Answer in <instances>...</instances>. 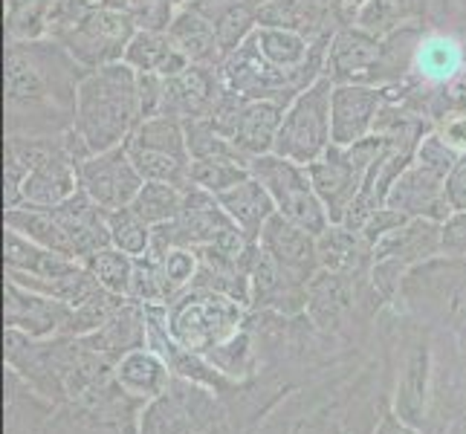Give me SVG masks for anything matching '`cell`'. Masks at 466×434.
Listing matches in <instances>:
<instances>
[{"label":"cell","instance_id":"obj_1","mask_svg":"<svg viewBox=\"0 0 466 434\" xmlns=\"http://www.w3.org/2000/svg\"><path fill=\"white\" fill-rule=\"evenodd\" d=\"M78 64L58 41H6L4 136H64L76 125Z\"/></svg>","mask_w":466,"mask_h":434},{"label":"cell","instance_id":"obj_2","mask_svg":"<svg viewBox=\"0 0 466 434\" xmlns=\"http://www.w3.org/2000/svg\"><path fill=\"white\" fill-rule=\"evenodd\" d=\"M330 38H308L284 26L258 24L252 35L220 64L227 87L244 99L290 105L325 70Z\"/></svg>","mask_w":466,"mask_h":434},{"label":"cell","instance_id":"obj_3","mask_svg":"<svg viewBox=\"0 0 466 434\" xmlns=\"http://www.w3.org/2000/svg\"><path fill=\"white\" fill-rule=\"evenodd\" d=\"M137 70L131 64L116 61L105 67L87 70L78 85L76 105V134L85 139L90 154H102L125 145L139 122V87Z\"/></svg>","mask_w":466,"mask_h":434},{"label":"cell","instance_id":"obj_4","mask_svg":"<svg viewBox=\"0 0 466 434\" xmlns=\"http://www.w3.org/2000/svg\"><path fill=\"white\" fill-rule=\"evenodd\" d=\"M139 24L107 0H53L46 38L58 41L85 70L125 61Z\"/></svg>","mask_w":466,"mask_h":434},{"label":"cell","instance_id":"obj_5","mask_svg":"<svg viewBox=\"0 0 466 434\" xmlns=\"http://www.w3.org/2000/svg\"><path fill=\"white\" fill-rule=\"evenodd\" d=\"M389 301L377 289L371 272L319 269L308 287L310 321L336 339L365 348L377 336V325Z\"/></svg>","mask_w":466,"mask_h":434},{"label":"cell","instance_id":"obj_6","mask_svg":"<svg viewBox=\"0 0 466 434\" xmlns=\"http://www.w3.org/2000/svg\"><path fill=\"white\" fill-rule=\"evenodd\" d=\"M249 308L227 293L191 287L166 304V328L177 345L206 357L247 328Z\"/></svg>","mask_w":466,"mask_h":434},{"label":"cell","instance_id":"obj_7","mask_svg":"<svg viewBox=\"0 0 466 434\" xmlns=\"http://www.w3.org/2000/svg\"><path fill=\"white\" fill-rule=\"evenodd\" d=\"M394 308L409 316L438 325L446 330H458L466 325V258L438 255L417 269H411Z\"/></svg>","mask_w":466,"mask_h":434},{"label":"cell","instance_id":"obj_8","mask_svg":"<svg viewBox=\"0 0 466 434\" xmlns=\"http://www.w3.org/2000/svg\"><path fill=\"white\" fill-rule=\"evenodd\" d=\"M137 434H238L227 403L206 385L177 377L142 411Z\"/></svg>","mask_w":466,"mask_h":434},{"label":"cell","instance_id":"obj_9","mask_svg":"<svg viewBox=\"0 0 466 434\" xmlns=\"http://www.w3.org/2000/svg\"><path fill=\"white\" fill-rule=\"evenodd\" d=\"M385 151V139L371 134L353 145H330L325 156L308 166L319 200L325 203L330 223H342L350 206L362 195L368 171Z\"/></svg>","mask_w":466,"mask_h":434},{"label":"cell","instance_id":"obj_10","mask_svg":"<svg viewBox=\"0 0 466 434\" xmlns=\"http://www.w3.org/2000/svg\"><path fill=\"white\" fill-rule=\"evenodd\" d=\"M333 87L336 85L330 78L321 76L287 105L272 154L301 166H310L319 156H325V151L333 145Z\"/></svg>","mask_w":466,"mask_h":434},{"label":"cell","instance_id":"obj_11","mask_svg":"<svg viewBox=\"0 0 466 434\" xmlns=\"http://www.w3.org/2000/svg\"><path fill=\"white\" fill-rule=\"evenodd\" d=\"M443 244V223L411 217L403 227L391 229L374 244V264L371 278L377 289L385 296V301L394 304L400 296L406 276L420 264L438 258Z\"/></svg>","mask_w":466,"mask_h":434},{"label":"cell","instance_id":"obj_12","mask_svg":"<svg viewBox=\"0 0 466 434\" xmlns=\"http://www.w3.org/2000/svg\"><path fill=\"white\" fill-rule=\"evenodd\" d=\"M249 171L269 191L279 215L299 223V227H304L313 235H321L330 227L328 208L316 195L308 166L293 163V159L279 154H264L252 159Z\"/></svg>","mask_w":466,"mask_h":434},{"label":"cell","instance_id":"obj_13","mask_svg":"<svg viewBox=\"0 0 466 434\" xmlns=\"http://www.w3.org/2000/svg\"><path fill=\"white\" fill-rule=\"evenodd\" d=\"M142 180H159L174 186H191V154L186 139V125L171 116L142 119L137 131L125 142Z\"/></svg>","mask_w":466,"mask_h":434},{"label":"cell","instance_id":"obj_14","mask_svg":"<svg viewBox=\"0 0 466 434\" xmlns=\"http://www.w3.org/2000/svg\"><path fill=\"white\" fill-rule=\"evenodd\" d=\"M240 232L235 227V220L227 215V208L220 206V200L208 191L188 186L186 200L180 215L174 220L163 223V227H154V240L151 247H186V249H203L212 247L218 240L229 237Z\"/></svg>","mask_w":466,"mask_h":434},{"label":"cell","instance_id":"obj_15","mask_svg":"<svg viewBox=\"0 0 466 434\" xmlns=\"http://www.w3.org/2000/svg\"><path fill=\"white\" fill-rule=\"evenodd\" d=\"M142 186H146V180L137 171L125 145H116V148L102 154H90L78 166V188L96 206H102L105 212H116V208L131 206Z\"/></svg>","mask_w":466,"mask_h":434},{"label":"cell","instance_id":"obj_16","mask_svg":"<svg viewBox=\"0 0 466 434\" xmlns=\"http://www.w3.org/2000/svg\"><path fill=\"white\" fill-rule=\"evenodd\" d=\"M308 287L279 267L269 255L252 244L249 252V310H269L281 316H301L308 310Z\"/></svg>","mask_w":466,"mask_h":434},{"label":"cell","instance_id":"obj_17","mask_svg":"<svg viewBox=\"0 0 466 434\" xmlns=\"http://www.w3.org/2000/svg\"><path fill=\"white\" fill-rule=\"evenodd\" d=\"M223 82L220 67H203V64H188L186 70L166 76V90H163V107L159 116H171L177 122H195L208 119L220 99Z\"/></svg>","mask_w":466,"mask_h":434},{"label":"cell","instance_id":"obj_18","mask_svg":"<svg viewBox=\"0 0 466 434\" xmlns=\"http://www.w3.org/2000/svg\"><path fill=\"white\" fill-rule=\"evenodd\" d=\"M73 316L70 304H64L53 296H44L38 289H29L18 281L4 284V321L6 328L21 330L35 339H50L61 336Z\"/></svg>","mask_w":466,"mask_h":434},{"label":"cell","instance_id":"obj_19","mask_svg":"<svg viewBox=\"0 0 466 434\" xmlns=\"http://www.w3.org/2000/svg\"><path fill=\"white\" fill-rule=\"evenodd\" d=\"M385 206L397 208L406 217H423L435 223H446L455 212L446 195V177L426 168L417 159H411V166L397 177Z\"/></svg>","mask_w":466,"mask_h":434},{"label":"cell","instance_id":"obj_20","mask_svg":"<svg viewBox=\"0 0 466 434\" xmlns=\"http://www.w3.org/2000/svg\"><path fill=\"white\" fill-rule=\"evenodd\" d=\"M380 35L357 24L339 26L328 44L321 76L330 78L333 85H371L374 64L380 58Z\"/></svg>","mask_w":466,"mask_h":434},{"label":"cell","instance_id":"obj_21","mask_svg":"<svg viewBox=\"0 0 466 434\" xmlns=\"http://www.w3.org/2000/svg\"><path fill=\"white\" fill-rule=\"evenodd\" d=\"M258 247L269 255L279 267H284L290 276L299 281L310 284L316 278L319 267V247H316V235L308 232L299 223L287 220L284 215H272L267 220V227L258 237Z\"/></svg>","mask_w":466,"mask_h":434},{"label":"cell","instance_id":"obj_22","mask_svg":"<svg viewBox=\"0 0 466 434\" xmlns=\"http://www.w3.org/2000/svg\"><path fill=\"white\" fill-rule=\"evenodd\" d=\"M389 99L382 87L371 85H336L333 87V145H353L374 134L380 110Z\"/></svg>","mask_w":466,"mask_h":434},{"label":"cell","instance_id":"obj_23","mask_svg":"<svg viewBox=\"0 0 466 434\" xmlns=\"http://www.w3.org/2000/svg\"><path fill=\"white\" fill-rule=\"evenodd\" d=\"M56 217L61 220V227L67 229L73 258L78 264H85L90 255L99 249L110 247V229H107V212L102 206H96L82 188L76 191L70 200H64L58 206H50Z\"/></svg>","mask_w":466,"mask_h":434},{"label":"cell","instance_id":"obj_24","mask_svg":"<svg viewBox=\"0 0 466 434\" xmlns=\"http://www.w3.org/2000/svg\"><path fill=\"white\" fill-rule=\"evenodd\" d=\"M85 342L105 353L110 362H119L125 353H131L137 348L148 345V316L146 304H139L134 298H125L119 308L110 313V318L99 330H93L85 336Z\"/></svg>","mask_w":466,"mask_h":434},{"label":"cell","instance_id":"obj_25","mask_svg":"<svg viewBox=\"0 0 466 434\" xmlns=\"http://www.w3.org/2000/svg\"><path fill=\"white\" fill-rule=\"evenodd\" d=\"M258 24L284 26L308 38H333V32L345 26L330 0H272L261 9Z\"/></svg>","mask_w":466,"mask_h":434},{"label":"cell","instance_id":"obj_26","mask_svg":"<svg viewBox=\"0 0 466 434\" xmlns=\"http://www.w3.org/2000/svg\"><path fill=\"white\" fill-rule=\"evenodd\" d=\"M287 105L281 102H269V99H247L240 107V116L235 125L232 142L238 145V151L244 154L249 163L255 156L272 154L276 148V136L284 119Z\"/></svg>","mask_w":466,"mask_h":434},{"label":"cell","instance_id":"obj_27","mask_svg":"<svg viewBox=\"0 0 466 434\" xmlns=\"http://www.w3.org/2000/svg\"><path fill=\"white\" fill-rule=\"evenodd\" d=\"M114 379L131 397H139V399H146V403H151V399L163 397L168 391L174 371L154 348L146 345V348L125 353L114 368Z\"/></svg>","mask_w":466,"mask_h":434},{"label":"cell","instance_id":"obj_28","mask_svg":"<svg viewBox=\"0 0 466 434\" xmlns=\"http://www.w3.org/2000/svg\"><path fill=\"white\" fill-rule=\"evenodd\" d=\"M166 29L191 64L220 67L223 58H227V53H223V46H220V35H218L215 21H208L206 15H200L195 9L180 6L174 12V18Z\"/></svg>","mask_w":466,"mask_h":434},{"label":"cell","instance_id":"obj_29","mask_svg":"<svg viewBox=\"0 0 466 434\" xmlns=\"http://www.w3.org/2000/svg\"><path fill=\"white\" fill-rule=\"evenodd\" d=\"M4 267L15 269V272H24V276H32V278H41V281H56V278L70 276V272H76L82 264L67 258V255L35 244V240L24 237L21 232L6 229V235H4Z\"/></svg>","mask_w":466,"mask_h":434},{"label":"cell","instance_id":"obj_30","mask_svg":"<svg viewBox=\"0 0 466 434\" xmlns=\"http://www.w3.org/2000/svg\"><path fill=\"white\" fill-rule=\"evenodd\" d=\"M319 247V267L330 272H371L374 247L362 232L348 229L345 223H330V227L316 235Z\"/></svg>","mask_w":466,"mask_h":434},{"label":"cell","instance_id":"obj_31","mask_svg":"<svg viewBox=\"0 0 466 434\" xmlns=\"http://www.w3.org/2000/svg\"><path fill=\"white\" fill-rule=\"evenodd\" d=\"M218 200L227 208V215L235 220V227L244 232L252 244H258L267 220L276 215V203H272L269 191L255 180V177H247L244 183L223 191V195H218Z\"/></svg>","mask_w":466,"mask_h":434},{"label":"cell","instance_id":"obj_32","mask_svg":"<svg viewBox=\"0 0 466 434\" xmlns=\"http://www.w3.org/2000/svg\"><path fill=\"white\" fill-rule=\"evenodd\" d=\"M125 64H131L137 73L174 76L188 67V58L174 44L168 29H137V35L127 44Z\"/></svg>","mask_w":466,"mask_h":434},{"label":"cell","instance_id":"obj_33","mask_svg":"<svg viewBox=\"0 0 466 434\" xmlns=\"http://www.w3.org/2000/svg\"><path fill=\"white\" fill-rule=\"evenodd\" d=\"M6 229L21 232L24 237L35 240V244L61 252L73 258V247H70V237L67 229L61 227V220L56 217L53 208H44V206H18V208H6L4 215ZM76 261V258H73Z\"/></svg>","mask_w":466,"mask_h":434},{"label":"cell","instance_id":"obj_34","mask_svg":"<svg viewBox=\"0 0 466 434\" xmlns=\"http://www.w3.org/2000/svg\"><path fill=\"white\" fill-rule=\"evenodd\" d=\"M429 9H431V0H371V4L360 12L357 26L382 38L409 21H426Z\"/></svg>","mask_w":466,"mask_h":434},{"label":"cell","instance_id":"obj_35","mask_svg":"<svg viewBox=\"0 0 466 434\" xmlns=\"http://www.w3.org/2000/svg\"><path fill=\"white\" fill-rule=\"evenodd\" d=\"M186 191L188 188L174 186V183L146 180V186L139 188V195L131 203V208L146 223H151V227H163V223H168V220H174L177 215H180Z\"/></svg>","mask_w":466,"mask_h":434},{"label":"cell","instance_id":"obj_36","mask_svg":"<svg viewBox=\"0 0 466 434\" xmlns=\"http://www.w3.org/2000/svg\"><path fill=\"white\" fill-rule=\"evenodd\" d=\"M85 269L99 281L107 293L116 296H131V281H134V255H127L122 249H116L114 244L99 249L96 255L85 261Z\"/></svg>","mask_w":466,"mask_h":434},{"label":"cell","instance_id":"obj_37","mask_svg":"<svg viewBox=\"0 0 466 434\" xmlns=\"http://www.w3.org/2000/svg\"><path fill=\"white\" fill-rule=\"evenodd\" d=\"M247 177H252V171L240 159H229V156L191 159V186H198L215 197L235 188L238 183H244Z\"/></svg>","mask_w":466,"mask_h":434},{"label":"cell","instance_id":"obj_38","mask_svg":"<svg viewBox=\"0 0 466 434\" xmlns=\"http://www.w3.org/2000/svg\"><path fill=\"white\" fill-rule=\"evenodd\" d=\"M107 229H110V244L127 255H134V258H139V255H146L151 249L154 227L142 220L131 206L107 212Z\"/></svg>","mask_w":466,"mask_h":434},{"label":"cell","instance_id":"obj_39","mask_svg":"<svg viewBox=\"0 0 466 434\" xmlns=\"http://www.w3.org/2000/svg\"><path fill=\"white\" fill-rule=\"evenodd\" d=\"M186 139H188V154H191V159L229 156V159H240V163L249 166V159L238 151V145L229 136H223L208 119L186 122Z\"/></svg>","mask_w":466,"mask_h":434},{"label":"cell","instance_id":"obj_40","mask_svg":"<svg viewBox=\"0 0 466 434\" xmlns=\"http://www.w3.org/2000/svg\"><path fill=\"white\" fill-rule=\"evenodd\" d=\"M119 9H125L139 24V29H166L186 0H107Z\"/></svg>","mask_w":466,"mask_h":434},{"label":"cell","instance_id":"obj_41","mask_svg":"<svg viewBox=\"0 0 466 434\" xmlns=\"http://www.w3.org/2000/svg\"><path fill=\"white\" fill-rule=\"evenodd\" d=\"M414 159H417V163H423L426 168H431V171H438V174L449 177V174H452V168H455V163L461 159V154H458L455 148H449V145H446L435 131H431V134L423 136L420 145H417Z\"/></svg>","mask_w":466,"mask_h":434},{"label":"cell","instance_id":"obj_42","mask_svg":"<svg viewBox=\"0 0 466 434\" xmlns=\"http://www.w3.org/2000/svg\"><path fill=\"white\" fill-rule=\"evenodd\" d=\"M267 4H272V0H186L183 6L195 9V12L206 15L208 21L218 24L220 18H227L232 12H247V15H255V18H258Z\"/></svg>","mask_w":466,"mask_h":434},{"label":"cell","instance_id":"obj_43","mask_svg":"<svg viewBox=\"0 0 466 434\" xmlns=\"http://www.w3.org/2000/svg\"><path fill=\"white\" fill-rule=\"evenodd\" d=\"M137 87H139V107H142V119L159 116V107H163V90H166V76H157V73H139V76H137Z\"/></svg>","mask_w":466,"mask_h":434},{"label":"cell","instance_id":"obj_44","mask_svg":"<svg viewBox=\"0 0 466 434\" xmlns=\"http://www.w3.org/2000/svg\"><path fill=\"white\" fill-rule=\"evenodd\" d=\"M441 255H452V258H466V208L452 212L443 223V244Z\"/></svg>","mask_w":466,"mask_h":434},{"label":"cell","instance_id":"obj_45","mask_svg":"<svg viewBox=\"0 0 466 434\" xmlns=\"http://www.w3.org/2000/svg\"><path fill=\"white\" fill-rule=\"evenodd\" d=\"M406 220H411V217H406V215H400L397 208H391V206H380L377 212L365 220V227L360 229L368 240H371V247L377 244V240L382 237V235H389L391 229H397V227H403Z\"/></svg>","mask_w":466,"mask_h":434},{"label":"cell","instance_id":"obj_46","mask_svg":"<svg viewBox=\"0 0 466 434\" xmlns=\"http://www.w3.org/2000/svg\"><path fill=\"white\" fill-rule=\"evenodd\" d=\"M446 195H449V203H452L455 212L466 208V154H461L452 174L446 177Z\"/></svg>","mask_w":466,"mask_h":434},{"label":"cell","instance_id":"obj_47","mask_svg":"<svg viewBox=\"0 0 466 434\" xmlns=\"http://www.w3.org/2000/svg\"><path fill=\"white\" fill-rule=\"evenodd\" d=\"M374 434H426V431H420L417 426L406 423L403 417L394 414L391 409H385L382 417H380V423H377V429H374Z\"/></svg>","mask_w":466,"mask_h":434},{"label":"cell","instance_id":"obj_48","mask_svg":"<svg viewBox=\"0 0 466 434\" xmlns=\"http://www.w3.org/2000/svg\"><path fill=\"white\" fill-rule=\"evenodd\" d=\"M330 4H333L336 15H339V21L348 26V24H357L360 12L371 4V0H330Z\"/></svg>","mask_w":466,"mask_h":434},{"label":"cell","instance_id":"obj_49","mask_svg":"<svg viewBox=\"0 0 466 434\" xmlns=\"http://www.w3.org/2000/svg\"><path fill=\"white\" fill-rule=\"evenodd\" d=\"M441 434H466V414H461L458 420H452L449 423Z\"/></svg>","mask_w":466,"mask_h":434},{"label":"cell","instance_id":"obj_50","mask_svg":"<svg viewBox=\"0 0 466 434\" xmlns=\"http://www.w3.org/2000/svg\"><path fill=\"white\" fill-rule=\"evenodd\" d=\"M452 333L458 336V348H461V359H463V379H466V325Z\"/></svg>","mask_w":466,"mask_h":434},{"label":"cell","instance_id":"obj_51","mask_svg":"<svg viewBox=\"0 0 466 434\" xmlns=\"http://www.w3.org/2000/svg\"><path fill=\"white\" fill-rule=\"evenodd\" d=\"M452 93H466V73H463V78H461V85L452 90Z\"/></svg>","mask_w":466,"mask_h":434},{"label":"cell","instance_id":"obj_52","mask_svg":"<svg viewBox=\"0 0 466 434\" xmlns=\"http://www.w3.org/2000/svg\"><path fill=\"white\" fill-rule=\"evenodd\" d=\"M21 4H29V0H6V9H12V6H21Z\"/></svg>","mask_w":466,"mask_h":434},{"label":"cell","instance_id":"obj_53","mask_svg":"<svg viewBox=\"0 0 466 434\" xmlns=\"http://www.w3.org/2000/svg\"><path fill=\"white\" fill-rule=\"evenodd\" d=\"M461 6H463V12H466V0H461Z\"/></svg>","mask_w":466,"mask_h":434}]
</instances>
